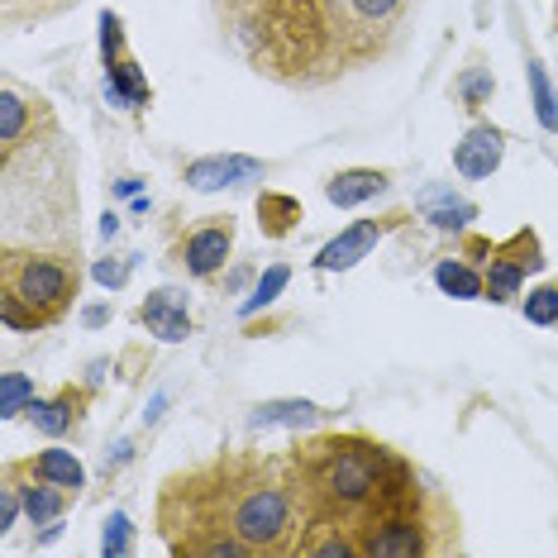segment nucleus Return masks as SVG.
<instances>
[{"instance_id": "12", "label": "nucleus", "mask_w": 558, "mask_h": 558, "mask_svg": "<svg viewBox=\"0 0 558 558\" xmlns=\"http://www.w3.org/2000/svg\"><path fill=\"white\" fill-rule=\"evenodd\" d=\"M138 325H144L154 339H162V344L192 339V306H186V291H177V287L148 291V301L138 306Z\"/></svg>"}, {"instance_id": "25", "label": "nucleus", "mask_w": 558, "mask_h": 558, "mask_svg": "<svg viewBox=\"0 0 558 558\" xmlns=\"http://www.w3.org/2000/svg\"><path fill=\"white\" fill-rule=\"evenodd\" d=\"M34 401H39V391H34V377H24V373H5V377H0V415H5V421H20V415H29Z\"/></svg>"}, {"instance_id": "23", "label": "nucleus", "mask_w": 558, "mask_h": 558, "mask_svg": "<svg viewBox=\"0 0 558 558\" xmlns=\"http://www.w3.org/2000/svg\"><path fill=\"white\" fill-rule=\"evenodd\" d=\"M492 92H497L492 68H463L459 77H453V96H459V106L468 110V116H477V110L492 100Z\"/></svg>"}, {"instance_id": "29", "label": "nucleus", "mask_w": 558, "mask_h": 558, "mask_svg": "<svg viewBox=\"0 0 558 558\" xmlns=\"http://www.w3.org/2000/svg\"><path fill=\"white\" fill-rule=\"evenodd\" d=\"M134 439H116V444H110V449H106V459H100V473H106V477H116L120 473V468H130L134 463Z\"/></svg>"}, {"instance_id": "14", "label": "nucleus", "mask_w": 558, "mask_h": 558, "mask_svg": "<svg viewBox=\"0 0 558 558\" xmlns=\"http://www.w3.org/2000/svg\"><path fill=\"white\" fill-rule=\"evenodd\" d=\"M5 477L20 487L24 520H29V525H53V520H62V515H68V506L77 501V497H68L62 487H53V482L24 473V468H15V463H5Z\"/></svg>"}, {"instance_id": "2", "label": "nucleus", "mask_w": 558, "mask_h": 558, "mask_svg": "<svg viewBox=\"0 0 558 558\" xmlns=\"http://www.w3.org/2000/svg\"><path fill=\"white\" fill-rule=\"evenodd\" d=\"M210 501L230 520V530L253 554H296L311 515L301 501L291 459H268V453H215L201 463Z\"/></svg>"}, {"instance_id": "24", "label": "nucleus", "mask_w": 558, "mask_h": 558, "mask_svg": "<svg viewBox=\"0 0 558 558\" xmlns=\"http://www.w3.org/2000/svg\"><path fill=\"white\" fill-rule=\"evenodd\" d=\"M520 315L539 329H558V282H539L520 296Z\"/></svg>"}, {"instance_id": "19", "label": "nucleus", "mask_w": 558, "mask_h": 558, "mask_svg": "<svg viewBox=\"0 0 558 558\" xmlns=\"http://www.w3.org/2000/svg\"><path fill=\"white\" fill-rule=\"evenodd\" d=\"M435 287L444 291V296L453 301H482V268L473 258H463V253H453V258H439L435 263Z\"/></svg>"}, {"instance_id": "20", "label": "nucleus", "mask_w": 558, "mask_h": 558, "mask_svg": "<svg viewBox=\"0 0 558 558\" xmlns=\"http://www.w3.org/2000/svg\"><path fill=\"white\" fill-rule=\"evenodd\" d=\"M301 220H306V210H301V201L291 192H263L258 196V230H263V239H287Z\"/></svg>"}, {"instance_id": "11", "label": "nucleus", "mask_w": 558, "mask_h": 558, "mask_svg": "<svg viewBox=\"0 0 558 558\" xmlns=\"http://www.w3.org/2000/svg\"><path fill=\"white\" fill-rule=\"evenodd\" d=\"M92 391L96 387H86V383H68V387H58L53 397H39L29 405V425L48 439L77 435L82 421H86V405H92Z\"/></svg>"}, {"instance_id": "18", "label": "nucleus", "mask_w": 558, "mask_h": 558, "mask_svg": "<svg viewBox=\"0 0 558 558\" xmlns=\"http://www.w3.org/2000/svg\"><path fill=\"white\" fill-rule=\"evenodd\" d=\"M15 468L53 482V487H62L68 497H82V487H86V468L72 449H39V453H29V459H15Z\"/></svg>"}, {"instance_id": "22", "label": "nucleus", "mask_w": 558, "mask_h": 558, "mask_svg": "<svg viewBox=\"0 0 558 558\" xmlns=\"http://www.w3.org/2000/svg\"><path fill=\"white\" fill-rule=\"evenodd\" d=\"M287 282H291V268H287V263H272L268 272H258V282H253V291H248L244 301H239V320H253L258 311L277 306V296L287 291Z\"/></svg>"}, {"instance_id": "15", "label": "nucleus", "mask_w": 558, "mask_h": 558, "mask_svg": "<svg viewBox=\"0 0 558 558\" xmlns=\"http://www.w3.org/2000/svg\"><path fill=\"white\" fill-rule=\"evenodd\" d=\"M100 68H106V100L120 110H130V116H138V110H148V100H154V86H148L144 68L130 58V48L116 58H100Z\"/></svg>"}, {"instance_id": "17", "label": "nucleus", "mask_w": 558, "mask_h": 558, "mask_svg": "<svg viewBox=\"0 0 558 558\" xmlns=\"http://www.w3.org/2000/svg\"><path fill=\"white\" fill-rule=\"evenodd\" d=\"M387 192H391L387 168H344L325 182V201L335 210H359V206H367V201H377Z\"/></svg>"}, {"instance_id": "21", "label": "nucleus", "mask_w": 558, "mask_h": 558, "mask_svg": "<svg viewBox=\"0 0 558 558\" xmlns=\"http://www.w3.org/2000/svg\"><path fill=\"white\" fill-rule=\"evenodd\" d=\"M525 82H530V106H535V120L544 134H558V86L549 82L539 58L525 62Z\"/></svg>"}, {"instance_id": "1", "label": "nucleus", "mask_w": 558, "mask_h": 558, "mask_svg": "<svg viewBox=\"0 0 558 558\" xmlns=\"http://www.w3.org/2000/svg\"><path fill=\"white\" fill-rule=\"evenodd\" d=\"M225 44L287 92H320L391 58L415 0H210Z\"/></svg>"}, {"instance_id": "6", "label": "nucleus", "mask_w": 558, "mask_h": 558, "mask_svg": "<svg viewBox=\"0 0 558 558\" xmlns=\"http://www.w3.org/2000/svg\"><path fill=\"white\" fill-rule=\"evenodd\" d=\"M234 234H239L234 215H206V220L192 225V230L172 244V263L192 277V282H215L234 253Z\"/></svg>"}, {"instance_id": "32", "label": "nucleus", "mask_w": 558, "mask_h": 558, "mask_svg": "<svg viewBox=\"0 0 558 558\" xmlns=\"http://www.w3.org/2000/svg\"><path fill=\"white\" fill-rule=\"evenodd\" d=\"M138 186H144V177H120V182H116V196H138Z\"/></svg>"}, {"instance_id": "7", "label": "nucleus", "mask_w": 558, "mask_h": 558, "mask_svg": "<svg viewBox=\"0 0 558 558\" xmlns=\"http://www.w3.org/2000/svg\"><path fill=\"white\" fill-rule=\"evenodd\" d=\"M411 225V210H387V215H373V220H353L349 230H339L329 244H320V253L311 258L315 272H349L383 244L387 234H397Z\"/></svg>"}, {"instance_id": "8", "label": "nucleus", "mask_w": 558, "mask_h": 558, "mask_svg": "<svg viewBox=\"0 0 558 558\" xmlns=\"http://www.w3.org/2000/svg\"><path fill=\"white\" fill-rule=\"evenodd\" d=\"M39 130H58L48 100L24 92L20 82H5V92H0V158L15 162L20 148H29Z\"/></svg>"}, {"instance_id": "26", "label": "nucleus", "mask_w": 558, "mask_h": 558, "mask_svg": "<svg viewBox=\"0 0 558 558\" xmlns=\"http://www.w3.org/2000/svg\"><path fill=\"white\" fill-rule=\"evenodd\" d=\"M134 549V525H130V515L124 511H110L106 515V530H100V554L106 558H120V554H130Z\"/></svg>"}, {"instance_id": "27", "label": "nucleus", "mask_w": 558, "mask_h": 558, "mask_svg": "<svg viewBox=\"0 0 558 558\" xmlns=\"http://www.w3.org/2000/svg\"><path fill=\"white\" fill-rule=\"evenodd\" d=\"M130 268H134V258H116V253H110V258H96L92 263V277L106 291H120L124 282H130Z\"/></svg>"}, {"instance_id": "5", "label": "nucleus", "mask_w": 558, "mask_h": 558, "mask_svg": "<svg viewBox=\"0 0 558 558\" xmlns=\"http://www.w3.org/2000/svg\"><path fill=\"white\" fill-rule=\"evenodd\" d=\"M544 244L539 234L530 230V225H520L511 239H501V244H487V258H482V301H492V306H511V301L525 296V282L530 272H544Z\"/></svg>"}, {"instance_id": "4", "label": "nucleus", "mask_w": 558, "mask_h": 558, "mask_svg": "<svg viewBox=\"0 0 558 558\" xmlns=\"http://www.w3.org/2000/svg\"><path fill=\"white\" fill-rule=\"evenodd\" d=\"M77 287L82 272L77 263H68V253L10 244L0 258V325L15 335H39L72 311Z\"/></svg>"}, {"instance_id": "31", "label": "nucleus", "mask_w": 558, "mask_h": 558, "mask_svg": "<svg viewBox=\"0 0 558 558\" xmlns=\"http://www.w3.org/2000/svg\"><path fill=\"white\" fill-rule=\"evenodd\" d=\"M82 320L92 325V329H100V325H110V306H86L82 311Z\"/></svg>"}, {"instance_id": "9", "label": "nucleus", "mask_w": 558, "mask_h": 558, "mask_svg": "<svg viewBox=\"0 0 558 558\" xmlns=\"http://www.w3.org/2000/svg\"><path fill=\"white\" fill-rule=\"evenodd\" d=\"M263 172H268V162H263V158H248V154H206V158L186 162L182 182H186V192L210 196V192L244 186V182H253V177H263Z\"/></svg>"}, {"instance_id": "16", "label": "nucleus", "mask_w": 558, "mask_h": 558, "mask_svg": "<svg viewBox=\"0 0 558 558\" xmlns=\"http://www.w3.org/2000/svg\"><path fill=\"white\" fill-rule=\"evenodd\" d=\"M415 210H421V220H429L439 234H468L473 230V220H477V206L468 196H459L453 186H425L421 196H415Z\"/></svg>"}, {"instance_id": "13", "label": "nucleus", "mask_w": 558, "mask_h": 558, "mask_svg": "<svg viewBox=\"0 0 558 558\" xmlns=\"http://www.w3.org/2000/svg\"><path fill=\"white\" fill-rule=\"evenodd\" d=\"M325 421H335V411L306 397H272L248 411V429H311Z\"/></svg>"}, {"instance_id": "3", "label": "nucleus", "mask_w": 558, "mask_h": 558, "mask_svg": "<svg viewBox=\"0 0 558 558\" xmlns=\"http://www.w3.org/2000/svg\"><path fill=\"white\" fill-rule=\"evenodd\" d=\"M296 473L301 501H306L311 525L315 520H339L359 530L367 511L383 501L387 477L397 468V453L383 439L344 429V435H315L287 453Z\"/></svg>"}, {"instance_id": "33", "label": "nucleus", "mask_w": 558, "mask_h": 558, "mask_svg": "<svg viewBox=\"0 0 558 558\" xmlns=\"http://www.w3.org/2000/svg\"><path fill=\"white\" fill-rule=\"evenodd\" d=\"M162 405H168V397L158 391V397L148 401V411H144V425H158V421H162Z\"/></svg>"}, {"instance_id": "10", "label": "nucleus", "mask_w": 558, "mask_h": 558, "mask_svg": "<svg viewBox=\"0 0 558 558\" xmlns=\"http://www.w3.org/2000/svg\"><path fill=\"white\" fill-rule=\"evenodd\" d=\"M501 158H506V130L492 120H473L468 134L453 144V172L463 182H487L501 168Z\"/></svg>"}, {"instance_id": "34", "label": "nucleus", "mask_w": 558, "mask_h": 558, "mask_svg": "<svg viewBox=\"0 0 558 558\" xmlns=\"http://www.w3.org/2000/svg\"><path fill=\"white\" fill-rule=\"evenodd\" d=\"M100 234L116 239V234H120V215H106V220H100Z\"/></svg>"}, {"instance_id": "30", "label": "nucleus", "mask_w": 558, "mask_h": 558, "mask_svg": "<svg viewBox=\"0 0 558 558\" xmlns=\"http://www.w3.org/2000/svg\"><path fill=\"white\" fill-rule=\"evenodd\" d=\"M248 282H253V268H248V263H239V268L225 272V296H239Z\"/></svg>"}, {"instance_id": "28", "label": "nucleus", "mask_w": 558, "mask_h": 558, "mask_svg": "<svg viewBox=\"0 0 558 558\" xmlns=\"http://www.w3.org/2000/svg\"><path fill=\"white\" fill-rule=\"evenodd\" d=\"M24 520V501H20V487L5 477V487H0V535H10Z\"/></svg>"}]
</instances>
